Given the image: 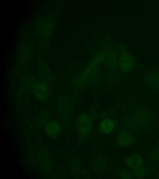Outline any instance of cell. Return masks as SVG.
Returning <instances> with one entry per match:
<instances>
[{
	"label": "cell",
	"instance_id": "9",
	"mask_svg": "<svg viewBox=\"0 0 159 179\" xmlns=\"http://www.w3.org/2000/svg\"><path fill=\"white\" fill-rule=\"evenodd\" d=\"M134 141L132 135L129 131L124 130L120 133L117 141L119 146H124L132 144Z\"/></svg>",
	"mask_w": 159,
	"mask_h": 179
},
{
	"label": "cell",
	"instance_id": "3",
	"mask_svg": "<svg viewBox=\"0 0 159 179\" xmlns=\"http://www.w3.org/2000/svg\"><path fill=\"white\" fill-rule=\"evenodd\" d=\"M125 162L128 167L131 169L132 174L138 178H142L146 174L143 159L139 154H132L125 159Z\"/></svg>",
	"mask_w": 159,
	"mask_h": 179
},
{
	"label": "cell",
	"instance_id": "11",
	"mask_svg": "<svg viewBox=\"0 0 159 179\" xmlns=\"http://www.w3.org/2000/svg\"><path fill=\"white\" fill-rule=\"evenodd\" d=\"M41 161L45 169H48L50 166V162L48 152L43 150L40 154Z\"/></svg>",
	"mask_w": 159,
	"mask_h": 179
},
{
	"label": "cell",
	"instance_id": "1",
	"mask_svg": "<svg viewBox=\"0 0 159 179\" xmlns=\"http://www.w3.org/2000/svg\"><path fill=\"white\" fill-rule=\"evenodd\" d=\"M153 122L152 115L143 109L137 110L133 116L128 119V123L131 127L140 129L148 127Z\"/></svg>",
	"mask_w": 159,
	"mask_h": 179
},
{
	"label": "cell",
	"instance_id": "12",
	"mask_svg": "<svg viewBox=\"0 0 159 179\" xmlns=\"http://www.w3.org/2000/svg\"><path fill=\"white\" fill-rule=\"evenodd\" d=\"M152 158L155 161H159V145L156 147L152 153Z\"/></svg>",
	"mask_w": 159,
	"mask_h": 179
},
{
	"label": "cell",
	"instance_id": "10",
	"mask_svg": "<svg viewBox=\"0 0 159 179\" xmlns=\"http://www.w3.org/2000/svg\"><path fill=\"white\" fill-rule=\"evenodd\" d=\"M115 124L112 120L110 118H106L102 120L99 125L100 131L105 134H108L113 130Z\"/></svg>",
	"mask_w": 159,
	"mask_h": 179
},
{
	"label": "cell",
	"instance_id": "13",
	"mask_svg": "<svg viewBox=\"0 0 159 179\" xmlns=\"http://www.w3.org/2000/svg\"><path fill=\"white\" fill-rule=\"evenodd\" d=\"M120 177L122 178L128 179L131 177V175L128 172L124 171L122 172L120 174Z\"/></svg>",
	"mask_w": 159,
	"mask_h": 179
},
{
	"label": "cell",
	"instance_id": "5",
	"mask_svg": "<svg viewBox=\"0 0 159 179\" xmlns=\"http://www.w3.org/2000/svg\"><path fill=\"white\" fill-rule=\"evenodd\" d=\"M119 67L122 72L127 73L132 72L135 67V62L133 57L129 53L125 52L120 56Z\"/></svg>",
	"mask_w": 159,
	"mask_h": 179
},
{
	"label": "cell",
	"instance_id": "6",
	"mask_svg": "<svg viewBox=\"0 0 159 179\" xmlns=\"http://www.w3.org/2000/svg\"><path fill=\"white\" fill-rule=\"evenodd\" d=\"M33 93L39 100L43 101L47 100L49 96V90L47 85L44 82L36 84L33 87Z\"/></svg>",
	"mask_w": 159,
	"mask_h": 179
},
{
	"label": "cell",
	"instance_id": "7",
	"mask_svg": "<svg viewBox=\"0 0 159 179\" xmlns=\"http://www.w3.org/2000/svg\"><path fill=\"white\" fill-rule=\"evenodd\" d=\"M58 108L59 112L62 117L67 118L69 117L71 109L70 103L64 95H61L59 97Z\"/></svg>",
	"mask_w": 159,
	"mask_h": 179
},
{
	"label": "cell",
	"instance_id": "8",
	"mask_svg": "<svg viewBox=\"0 0 159 179\" xmlns=\"http://www.w3.org/2000/svg\"><path fill=\"white\" fill-rule=\"evenodd\" d=\"M61 130L60 123L56 121H51L47 123L45 127L47 134L50 137L55 138L60 134Z\"/></svg>",
	"mask_w": 159,
	"mask_h": 179
},
{
	"label": "cell",
	"instance_id": "4",
	"mask_svg": "<svg viewBox=\"0 0 159 179\" xmlns=\"http://www.w3.org/2000/svg\"><path fill=\"white\" fill-rule=\"evenodd\" d=\"M145 86L148 89L154 91L159 90V70L146 73L143 78Z\"/></svg>",
	"mask_w": 159,
	"mask_h": 179
},
{
	"label": "cell",
	"instance_id": "2",
	"mask_svg": "<svg viewBox=\"0 0 159 179\" xmlns=\"http://www.w3.org/2000/svg\"><path fill=\"white\" fill-rule=\"evenodd\" d=\"M75 126L79 141H84L91 132L92 122L90 117L86 113L81 114L75 121Z\"/></svg>",
	"mask_w": 159,
	"mask_h": 179
}]
</instances>
